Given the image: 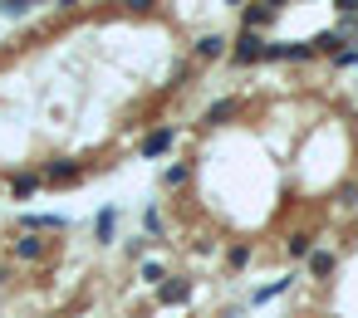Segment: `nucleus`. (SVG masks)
Listing matches in <instances>:
<instances>
[{
    "label": "nucleus",
    "instance_id": "nucleus-1",
    "mask_svg": "<svg viewBox=\"0 0 358 318\" xmlns=\"http://www.w3.org/2000/svg\"><path fill=\"white\" fill-rule=\"evenodd\" d=\"M226 54H231V64H236V69H250V64H260V59H265V35L241 30V35H236V45H231Z\"/></svg>",
    "mask_w": 358,
    "mask_h": 318
},
{
    "label": "nucleus",
    "instance_id": "nucleus-2",
    "mask_svg": "<svg viewBox=\"0 0 358 318\" xmlns=\"http://www.w3.org/2000/svg\"><path fill=\"white\" fill-rule=\"evenodd\" d=\"M79 176H84V167L69 162V157H55V162L40 167V186H74Z\"/></svg>",
    "mask_w": 358,
    "mask_h": 318
},
{
    "label": "nucleus",
    "instance_id": "nucleus-3",
    "mask_svg": "<svg viewBox=\"0 0 358 318\" xmlns=\"http://www.w3.org/2000/svg\"><path fill=\"white\" fill-rule=\"evenodd\" d=\"M231 118H241V98L231 93V98H216L206 113H201V128H221V123H231Z\"/></svg>",
    "mask_w": 358,
    "mask_h": 318
},
{
    "label": "nucleus",
    "instance_id": "nucleus-4",
    "mask_svg": "<svg viewBox=\"0 0 358 318\" xmlns=\"http://www.w3.org/2000/svg\"><path fill=\"white\" fill-rule=\"evenodd\" d=\"M231 50V40L226 35H201L196 45H192V54H196V64H206V59H221Z\"/></svg>",
    "mask_w": 358,
    "mask_h": 318
},
{
    "label": "nucleus",
    "instance_id": "nucleus-5",
    "mask_svg": "<svg viewBox=\"0 0 358 318\" xmlns=\"http://www.w3.org/2000/svg\"><path fill=\"white\" fill-rule=\"evenodd\" d=\"M172 137H177L172 128H152V132H148V137L138 142V152H143V157H162V152L172 147Z\"/></svg>",
    "mask_w": 358,
    "mask_h": 318
},
{
    "label": "nucleus",
    "instance_id": "nucleus-6",
    "mask_svg": "<svg viewBox=\"0 0 358 318\" xmlns=\"http://www.w3.org/2000/svg\"><path fill=\"white\" fill-rule=\"evenodd\" d=\"M113 230H118V206H103V211H99V220H94L99 245H113Z\"/></svg>",
    "mask_w": 358,
    "mask_h": 318
},
{
    "label": "nucleus",
    "instance_id": "nucleus-7",
    "mask_svg": "<svg viewBox=\"0 0 358 318\" xmlns=\"http://www.w3.org/2000/svg\"><path fill=\"white\" fill-rule=\"evenodd\" d=\"M157 298H162V303H187V298H192V284H187V279H162V284H157Z\"/></svg>",
    "mask_w": 358,
    "mask_h": 318
},
{
    "label": "nucleus",
    "instance_id": "nucleus-8",
    "mask_svg": "<svg viewBox=\"0 0 358 318\" xmlns=\"http://www.w3.org/2000/svg\"><path fill=\"white\" fill-rule=\"evenodd\" d=\"M275 15H280V10H270L265 0H255V6H245V30H255V35H260V30L275 20Z\"/></svg>",
    "mask_w": 358,
    "mask_h": 318
},
{
    "label": "nucleus",
    "instance_id": "nucleus-9",
    "mask_svg": "<svg viewBox=\"0 0 358 318\" xmlns=\"http://www.w3.org/2000/svg\"><path fill=\"white\" fill-rule=\"evenodd\" d=\"M50 250V240H40V235H20L15 240V259H40Z\"/></svg>",
    "mask_w": 358,
    "mask_h": 318
},
{
    "label": "nucleus",
    "instance_id": "nucleus-10",
    "mask_svg": "<svg viewBox=\"0 0 358 318\" xmlns=\"http://www.w3.org/2000/svg\"><path fill=\"white\" fill-rule=\"evenodd\" d=\"M192 172H196V162H177V167H167L162 186H167V191H177V186H187V181H192Z\"/></svg>",
    "mask_w": 358,
    "mask_h": 318
},
{
    "label": "nucleus",
    "instance_id": "nucleus-11",
    "mask_svg": "<svg viewBox=\"0 0 358 318\" xmlns=\"http://www.w3.org/2000/svg\"><path fill=\"white\" fill-rule=\"evenodd\" d=\"M20 225H25V235H40V230H64V215H25Z\"/></svg>",
    "mask_w": 358,
    "mask_h": 318
},
{
    "label": "nucleus",
    "instance_id": "nucleus-12",
    "mask_svg": "<svg viewBox=\"0 0 358 318\" xmlns=\"http://www.w3.org/2000/svg\"><path fill=\"white\" fill-rule=\"evenodd\" d=\"M10 191H15V196H35V191H40V172H20V176H10Z\"/></svg>",
    "mask_w": 358,
    "mask_h": 318
},
{
    "label": "nucleus",
    "instance_id": "nucleus-13",
    "mask_svg": "<svg viewBox=\"0 0 358 318\" xmlns=\"http://www.w3.org/2000/svg\"><path fill=\"white\" fill-rule=\"evenodd\" d=\"M309 274H314V279L334 274V255H329V250H309Z\"/></svg>",
    "mask_w": 358,
    "mask_h": 318
},
{
    "label": "nucleus",
    "instance_id": "nucleus-14",
    "mask_svg": "<svg viewBox=\"0 0 358 318\" xmlns=\"http://www.w3.org/2000/svg\"><path fill=\"white\" fill-rule=\"evenodd\" d=\"M35 6H45V0H0V15H10V20H20V15H30Z\"/></svg>",
    "mask_w": 358,
    "mask_h": 318
},
{
    "label": "nucleus",
    "instance_id": "nucleus-15",
    "mask_svg": "<svg viewBox=\"0 0 358 318\" xmlns=\"http://www.w3.org/2000/svg\"><path fill=\"white\" fill-rule=\"evenodd\" d=\"M143 230H148V235H157V240L167 235V220H162V211H157V206H148V211H143Z\"/></svg>",
    "mask_w": 358,
    "mask_h": 318
},
{
    "label": "nucleus",
    "instance_id": "nucleus-16",
    "mask_svg": "<svg viewBox=\"0 0 358 318\" xmlns=\"http://www.w3.org/2000/svg\"><path fill=\"white\" fill-rule=\"evenodd\" d=\"M118 6H123L128 15H152V10H157V0H118Z\"/></svg>",
    "mask_w": 358,
    "mask_h": 318
},
{
    "label": "nucleus",
    "instance_id": "nucleus-17",
    "mask_svg": "<svg viewBox=\"0 0 358 318\" xmlns=\"http://www.w3.org/2000/svg\"><path fill=\"white\" fill-rule=\"evenodd\" d=\"M285 250H289V255H309V250H314V240L299 230V235H289V245H285Z\"/></svg>",
    "mask_w": 358,
    "mask_h": 318
},
{
    "label": "nucleus",
    "instance_id": "nucleus-18",
    "mask_svg": "<svg viewBox=\"0 0 358 318\" xmlns=\"http://www.w3.org/2000/svg\"><path fill=\"white\" fill-rule=\"evenodd\" d=\"M226 259H231L236 269H245V264H250V245H231V250H226Z\"/></svg>",
    "mask_w": 358,
    "mask_h": 318
},
{
    "label": "nucleus",
    "instance_id": "nucleus-19",
    "mask_svg": "<svg viewBox=\"0 0 358 318\" xmlns=\"http://www.w3.org/2000/svg\"><path fill=\"white\" fill-rule=\"evenodd\" d=\"M285 289H289V279H275V284L255 289V303H265V298H275V294H285Z\"/></svg>",
    "mask_w": 358,
    "mask_h": 318
},
{
    "label": "nucleus",
    "instance_id": "nucleus-20",
    "mask_svg": "<svg viewBox=\"0 0 358 318\" xmlns=\"http://www.w3.org/2000/svg\"><path fill=\"white\" fill-rule=\"evenodd\" d=\"M79 6H84V0H59V10H64V15H69V10H79Z\"/></svg>",
    "mask_w": 358,
    "mask_h": 318
},
{
    "label": "nucleus",
    "instance_id": "nucleus-21",
    "mask_svg": "<svg viewBox=\"0 0 358 318\" xmlns=\"http://www.w3.org/2000/svg\"><path fill=\"white\" fill-rule=\"evenodd\" d=\"M265 6H270V10H285V6H289V0H265Z\"/></svg>",
    "mask_w": 358,
    "mask_h": 318
},
{
    "label": "nucleus",
    "instance_id": "nucleus-22",
    "mask_svg": "<svg viewBox=\"0 0 358 318\" xmlns=\"http://www.w3.org/2000/svg\"><path fill=\"white\" fill-rule=\"evenodd\" d=\"M226 6H231V10H241V6H245V0H226Z\"/></svg>",
    "mask_w": 358,
    "mask_h": 318
}]
</instances>
